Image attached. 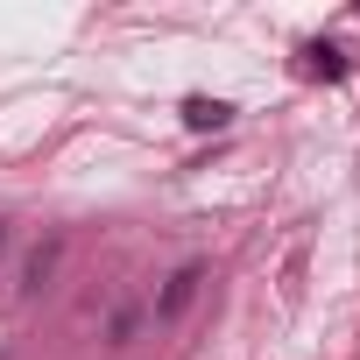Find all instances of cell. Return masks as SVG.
<instances>
[{
    "label": "cell",
    "mask_w": 360,
    "mask_h": 360,
    "mask_svg": "<svg viewBox=\"0 0 360 360\" xmlns=\"http://www.w3.org/2000/svg\"><path fill=\"white\" fill-rule=\"evenodd\" d=\"M57 269H64V233H43L29 248V262H22V297H43L57 283Z\"/></svg>",
    "instance_id": "cell-1"
},
{
    "label": "cell",
    "mask_w": 360,
    "mask_h": 360,
    "mask_svg": "<svg viewBox=\"0 0 360 360\" xmlns=\"http://www.w3.org/2000/svg\"><path fill=\"white\" fill-rule=\"evenodd\" d=\"M198 283H205V269H198V262H184V269L162 283V297H155V325H176V318H184V311L198 304Z\"/></svg>",
    "instance_id": "cell-2"
},
{
    "label": "cell",
    "mask_w": 360,
    "mask_h": 360,
    "mask_svg": "<svg viewBox=\"0 0 360 360\" xmlns=\"http://www.w3.org/2000/svg\"><path fill=\"white\" fill-rule=\"evenodd\" d=\"M226 120H233V106H226V99H205V92H191V99H184V127H198V134H205V127H226Z\"/></svg>",
    "instance_id": "cell-3"
},
{
    "label": "cell",
    "mask_w": 360,
    "mask_h": 360,
    "mask_svg": "<svg viewBox=\"0 0 360 360\" xmlns=\"http://www.w3.org/2000/svg\"><path fill=\"white\" fill-rule=\"evenodd\" d=\"M304 57H311V64H304V71H318V78H339V71H346V64H339V50H332V43H311V50H304Z\"/></svg>",
    "instance_id": "cell-4"
},
{
    "label": "cell",
    "mask_w": 360,
    "mask_h": 360,
    "mask_svg": "<svg viewBox=\"0 0 360 360\" xmlns=\"http://www.w3.org/2000/svg\"><path fill=\"white\" fill-rule=\"evenodd\" d=\"M134 325H141V311L127 304V311H113V325H106V339H113V346H127V339H134Z\"/></svg>",
    "instance_id": "cell-5"
},
{
    "label": "cell",
    "mask_w": 360,
    "mask_h": 360,
    "mask_svg": "<svg viewBox=\"0 0 360 360\" xmlns=\"http://www.w3.org/2000/svg\"><path fill=\"white\" fill-rule=\"evenodd\" d=\"M8 240H15V233H8V219H0V255H8Z\"/></svg>",
    "instance_id": "cell-6"
}]
</instances>
